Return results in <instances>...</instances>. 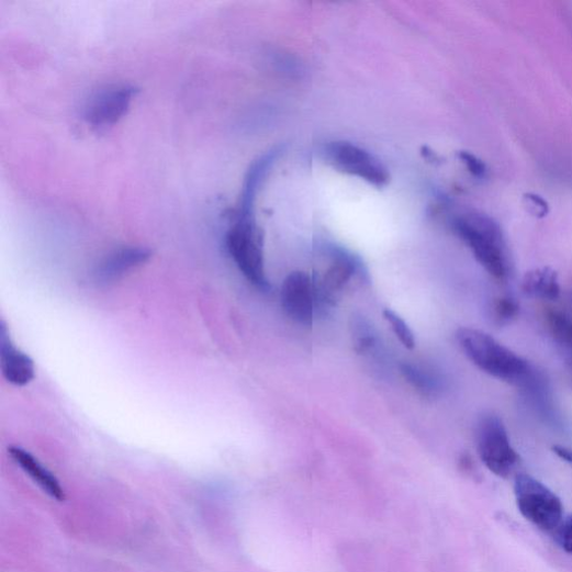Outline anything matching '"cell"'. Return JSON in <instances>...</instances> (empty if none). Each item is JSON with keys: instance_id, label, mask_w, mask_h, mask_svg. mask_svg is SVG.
<instances>
[{"instance_id": "21", "label": "cell", "mask_w": 572, "mask_h": 572, "mask_svg": "<svg viewBox=\"0 0 572 572\" xmlns=\"http://www.w3.org/2000/svg\"><path fill=\"white\" fill-rule=\"evenodd\" d=\"M558 541L565 552L572 554V516L562 520L558 527Z\"/></svg>"}, {"instance_id": "1", "label": "cell", "mask_w": 572, "mask_h": 572, "mask_svg": "<svg viewBox=\"0 0 572 572\" xmlns=\"http://www.w3.org/2000/svg\"><path fill=\"white\" fill-rule=\"evenodd\" d=\"M457 340L480 370L520 389L529 399L550 393L547 379L535 366L490 335L473 328H460Z\"/></svg>"}, {"instance_id": "19", "label": "cell", "mask_w": 572, "mask_h": 572, "mask_svg": "<svg viewBox=\"0 0 572 572\" xmlns=\"http://www.w3.org/2000/svg\"><path fill=\"white\" fill-rule=\"evenodd\" d=\"M524 205L528 213L537 218H545L550 212L548 202L535 193H526L524 195Z\"/></svg>"}, {"instance_id": "15", "label": "cell", "mask_w": 572, "mask_h": 572, "mask_svg": "<svg viewBox=\"0 0 572 572\" xmlns=\"http://www.w3.org/2000/svg\"><path fill=\"white\" fill-rule=\"evenodd\" d=\"M547 324L553 341L572 368V316L564 312L552 310L548 312Z\"/></svg>"}, {"instance_id": "4", "label": "cell", "mask_w": 572, "mask_h": 572, "mask_svg": "<svg viewBox=\"0 0 572 572\" xmlns=\"http://www.w3.org/2000/svg\"><path fill=\"white\" fill-rule=\"evenodd\" d=\"M329 262L315 271L313 281L316 313L337 306L346 291L366 279L362 263L351 253L334 247L328 251Z\"/></svg>"}, {"instance_id": "10", "label": "cell", "mask_w": 572, "mask_h": 572, "mask_svg": "<svg viewBox=\"0 0 572 572\" xmlns=\"http://www.w3.org/2000/svg\"><path fill=\"white\" fill-rule=\"evenodd\" d=\"M152 250L142 246H123L108 254L92 270L91 281L98 287H108L126 274L146 265Z\"/></svg>"}, {"instance_id": "7", "label": "cell", "mask_w": 572, "mask_h": 572, "mask_svg": "<svg viewBox=\"0 0 572 572\" xmlns=\"http://www.w3.org/2000/svg\"><path fill=\"white\" fill-rule=\"evenodd\" d=\"M138 89L132 85H110L96 91L88 99L83 117L97 131H105L128 112Z\"/></svg>"}, {"instance_id": "14", "label": "cell", "mask_w": 572, "mask_h": 572, "mask_svg": "<svg viewBox=\"0 0 572 572\" xmlns=\"http://www.w3.org/2000/svg\"><path fill=\"white\" fill-rule=\"evenodd\" d=\"M521 289L527 296L543 301H556L561 293L558 273L548 267L527 272Z\"/></svg>"}, {"instance_id": "3", "label": "cell", "mask_w": 572, "mask_h": 572, "mask_svg": "<svg viewBox=\"0 0 572 572\" xmlns=\"http://www.w3.org/2000/svg\"><path fill=\"white\" fill-rule=\"evenodd\" d=\"M225 244L244 278L257 289L269 291L271 285L266 272L263 233L253 213L238 212L226 233Z\"/></svg>"}, {"instance_id": "8", "label": "cell", "mask_w": 572, "mask_h": 572, "mask_svg": "<svg viewBox=\"0 0 572 572\" xmlns=\"http://www.w3.org/2000/svg\"><path fill=\"white\" fill-rule=\"evenodd\" d=\"M330 162L339 170L381 187L389 182L388 169L372 155L349 143H333L327 148Z\"/></svg>"}, {"instance_id": "23", "label": "cell", "mask_w": 572, "mask_h": 572, "mask_svg": "<svg viewBox=\"0 0 572 572\" xmlns=\"http://www.w3.org/2000/svg\"><path fill=\"white\" fill-rule=\"evenodd\" d=\"M571 296H572V292H571Z\"/></svg>"}, {"instance_id": "13", "label": "cell", "mask_w": 572, "mask_h": 572, "mask_svg": "<svg viewBox=\"0 0 572 572\" xmlns=\"http://www.w3.org/2000/svg\"><path fill=\"white\" fill-rule=\"evenodd\" d=\"M400 370L407 383L423 397L436 399L444 390V379L438 371L413 361L400 364Z\"/></svg>"}, {"instance_id": "2", "label": "cell", "mask_w": 572, "mask_h": 572, "mask_svg": "<svg viewBox=\"0 0 572 572\" xmlns=\"http://www.w3.org/2000/svg\"><path fill=\"white\" fill-rule=\"evenodd\" d=\"M452 227L491 277L498 281L511 277V250L501 225L494 218L476 211H468L453 218Z\"/></svg>"}, {"instance_id": "16", "label": "cell", "mask_w": 572, "mask_h": 572, "mask_svg": "<svg viewBox=\"0 0 572 572\" xmlns=\"http://www.w3.org/2000/svg\"><path fill=\"white\" fill-rule=\"evenodd\" d=\"M352 329L354 347L359 355H371L379 347V339L373 327L359 317L355 319Z\"/></svg>"}, {"instance_id": "17", "label": "cell", "mask_w": 572, "mask_h": 572, "mask_svg": "<svg viewBox=\"0 0 572 572\" xmlns=\"http://www.w3.org/2000/svg\"><path fill=\"white\" fill-rule=\"evenodd\" d=\"M491 312L494 323L504 326L516 319L520 312V304L512 296L502 295L493 301Z\"/></svg>"}, {"instance_id": "12", "label": "cell", "mask_w": 572, "mask_h": 572, "mask_svg": "<svg viewBox=\"0 0 572 572\" xmlns=\"http://www.w3.org/2000/svg\"><path fill=\"white\" fill-rule=\"evenodd\" d=\"M9 453L13 461L52 498L61 502L66 500V492L63 490L57 478L42 464L32 453L20 448L12 447Z\"/></svg>"}, {"instance_id": "11", "label": "cell", "mask_w": 572, "mask_h": 572, "mask_svg": "<svg viewBox=\"0 0 572 572\" xmlns=\"http://www.w3.org/2000/svg\"><path fill=\"white\" fill-rule=\"evenodd\" d=\"M0 368L10 384L24 388L35 378L33 359L13 343L5 323L0 324Z\"/></svg>"}, {"instance_id": "20", "label": "cell", "mask_w": 572, "mask_h": 572, "mask_svg": "<svg viewBox=\"0 0 572 572\" xmlns=\"http://www.w3.org/2000/svg\"><path fill=\"white\" fill-rule=\"evenodd\" d=\"M458 156L474 177L484 178L486 176V165L480 158L469 152H460Z\"/></svg>"}, {"instance_id": "18", "label": "cell", "mask_w": 572, "mask_h": 572, "mask_svg": "<svg viewBox=\"0 0 572 572\" xmlns=\"http://www.w3.org/2000/svg\"><path fill=\"white\" fill-rule=\"evenodd\" d=\"M383 315L401 344L406 349L413 350L416 347V339L414 333L403 317L391 309H385Z\"/></svg>"}, {"instance_id": "6", "label": "cell", "mask_w": 572, "mask_h": 572, "mask_svg": "<svg viewBox=\"0 0 572 572\" xmlns=\"http://www.w3.org/2000/svg\"><path fill=\"white\" fill-rule=\"evenodd\" d=\"M515 494L520 514L537 528L551 531L562 523L560 498L537 479L528 474L517 475Z\"/></svg>"}, {"instance_id": "5", "label": "cell", "mask_w": 572, "mask_h": 572, "mask_svg": "<svg viewBox=\"0 0 572 572\" xmlns=\"http://www.w3.org/2000/svg\"><path fill=\"white\" fill-rule=\"evenodd\" d=\"M476 450L483 464L503 479L511 476L519 462L503 420L494 414L484 415L478 423Z\"/></svg>"}, {"instance_id": "9", "label": "cell", "mask_w": 572, "mask_h": 572, "mask_svg": "<svg viewBox=\"0 0 572 572\" xmlns=\"http://www.w3.org/2000/svg\"><path fill=\"white\" fill-rule=\"evenodd\" d=\"M281 305L290 319L310 328L316 314L312 277L304 271H293L284 280L280 290Z\"/></svg>"}, {"instance_id": "22", "label": "cell", "mask_w": 572, "mask_h": 572, "mask_svg": "<svg viewBox=\"0 0 572 572\" xmlns=\"http://www.w3.org/2000/svg\"><path fill=\"white\" fill-rule=\"evenodd\" d=\"M552 451L559 459L572 466V450L556 445V447L552 448Z\"/></svg>"}]
</instances>
